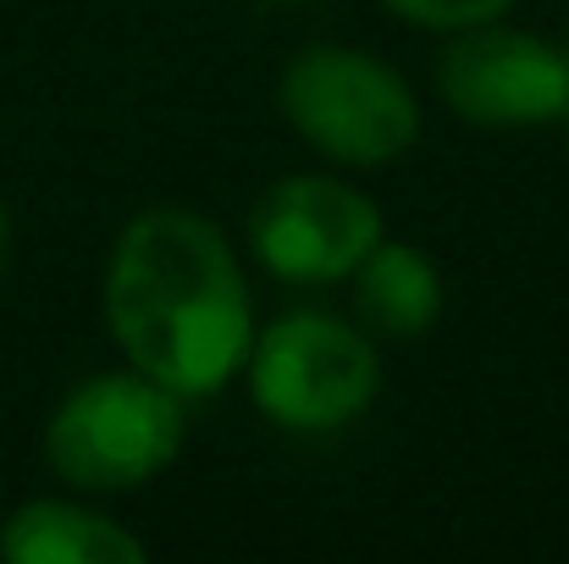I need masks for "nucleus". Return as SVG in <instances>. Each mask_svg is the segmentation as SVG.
Wrapping results in <instances>:
<instances>
[{
    "mask_svg": "<svg viewBox=\"0 0 569 564\" xmlns=\"http://www.w3.org/2000/svg\"><path fill=\"white\" fill-rule=\"evenodd\" d=\"M387 232L377 199L343 172H288L260 188L243 238L249 260L288 288H332Z\"/></svg>",
    "mask_w": 569,
    "mask_h": 564,
    "instance_id": "obj_6",
    "label": "nucleus"
},
{
    "mask_svg": "<svg viewBox=\"0 0 569 564\" xmlns=\"http://www.w3.org/2000/svg\"><path fill=\"white\" fill-rule=\"evenodd\" d=\"M437 95L476 133H531L569 111V44L509 17L442 33Z\"/></svg>",
    "mask_w": 569,
    "mask_h": 564,
    "instance_id": "obj_5",
    "label": "nucleus"
},
{
    "mask_svg": "<svg viewBox=\"0 0 569 564\" xmlns=\"http://www.w3.org/2000/svg\"><path fill=\"white\" fill-rule=\"evenodd\" d=\"M565 44H569V39H565Z\"/></svg>",
    "mask_w": 569,
    "mask_h": 564,
    "instance_id": "obj_13",
    "label": "nucleus"
},
{
    "mask_svg": "<svg viewBox=\"0 0 569 564\" xmlns=\"http://www.w3.org/2000/svg\"><path fill=\"white\" fill-rule=\"evenodd\" d=\"M6 266H11V210L0 199V277H6Z\"/></svg>",
    "mask_w": 569,
    "mask_h": 564,
    "instance_id": "obj_10",
    "label": "nucleus"
},
{
    "mask_svg": "<svg viewBox=\"0 0 569 564\" xmlns=\"http://www.w3.org/2000/svg\"><path fill=\"white\" fill-rule=\"evenodd\" d=\"M100 310L122 366L183 404L232 387L254 344L249 266L193 205H150L117 232Z\"/></svg>",
    "mask_w": 569,
    "mask_h": 564,
    "instance_id": "obj_1",
    "label": "nucleus"
},
{
    "mask_svg": "<svg viewBox=\"0 0 569 564\" xmlns=\"http://www.w3.org/2000/svg\"><path fill=\"white\" fill-rule=\"evenodd\" d=\"M277 111L288 133L338 172H381L420 139V95L377 50L305 44L282 61Z\"/></svg>",
    "mask_w": 569,
    "mask_h": 564,
    "instance_id": "obj_3",
    "label": "nucleus"
},
{
    "mask_svg": "<svg viewBox=\"0 0 569 564\" xmlns=\"http://www.w3.org/2000/svg\"><path fill=\"white\" fill-rule=\"evenodd\" d=\"M387 17L409 22V28H426V33H459V28H476V22H498L509 17L520 0H377Z\"/></svg>",
    "mask_w": 569,
    "mask_h": 564,
    "instance_id": "obj_9",
    "label": "nucleus"
},
{
    "mask_svg": "<svg viewBox=\"0 0 569 564\" xmlns=\"http://www.w3.org/2000/svg\"><path fill=\"white\" fill-rule=\"evenodd\" d=\"M565 150H569V111H565Z\"/></svg>",
    "mask_w": 569,
    "mask_h": 564,
    "instance_id": "obj_12",
    "label": "nucleus"
},
{
    "mask_svg": "<svg viewBox=\"0 0 569 564\" xmlns=\"http://www.w3.org/2000/svg\"><path fill=\"white\" fill-rule=\"evenodd\" d=\"M6 564H144L150 548L83 493H44L0 521Z\"/></svg>",
    "mask_w": 569,
    "mask_h": 564,
    "instance_id": "obj_7",
    "label": "nucleus"
},
{
    "mask_svg": "<svg viewBox=\"0 0 569 564\" xmlns=\"http://www.w3.org/2000/svg\"><path fill=\"white\" fill-rule=\"evenodd\" d=\"M282 6H316V0H282Z\"/></svg>",
    "mask_w": 569,
    "mask_h": 564,
    "instance_id": "obj_11",
    "label": "nucleus"
},
{
    "mask_svg": "<svg viewBox=\"0 0 569 564\" xmlns=\"http://www.w3.org/2000/svg\"><path fill=\"white\" fill-rule=\"evenodd\" d=\"M349 288H355V321L377 344H415V338H426L442 321V305H448L437 260L420 244L387 238V232H381L377 249L349 271Z\"/></svg>",
    "mask_w": 569,
    "mask_h": 564,
    "instance_id": "obj_8",
    "label": "nucleus"
},
{
    "mask_svg": "<svg viewBox=\"0 0 569 564\" xmlns=\"http://www.w3.org/2000/svg\"><path fill=\"white\" fill-rule=\"evenodd\" d=\"M249 404L299 437H327L355 426L381 393V344L332 310H288L254 327L243 376Z\"/></svg>",
    "mask_w": 569,
    "mask_h": 564,
    "instance_id": "obj_4",
    "label": "nucleus"
},
{
    "mask_svg": "<svg viewBox=\"0 0 569 564\" xmlns=\"http://www.w3.org/2000/svg\"><path fill=\"white\" fill-rule=\"evenodd\" d=\"M189 437V404L133 366L72 382L44 420V465L67 493L117 498L167 476Z\"/></svg>",
    "mask_w": 569,
    "mask_h": 564,
    "instance_id": "obj_2",
    "label": "nucleus"
}]
</instances>
